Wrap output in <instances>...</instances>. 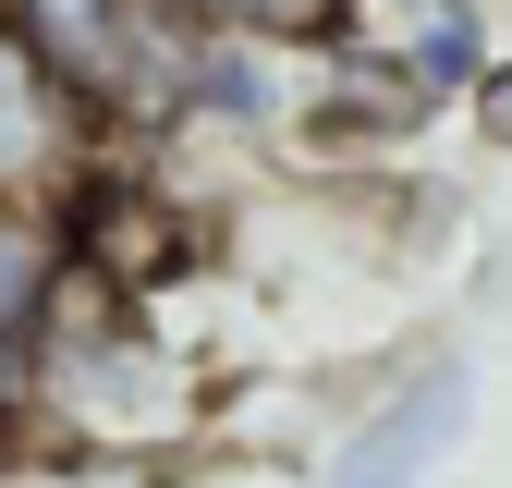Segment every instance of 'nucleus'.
<instances>
[{
    "label": "nucleus",
    "instance_id": "obj_1",
    "mask_svg": "<svg viewBox=\"0 0 512 488\" xmlns=\"http://www.w3.org/2000/svg\"><path fill=\"white\" fill-rule=\"evenodd\" d=\"M37 330H49V354L25 342V391L74 415L86 452H171L183 427H196V379H183L122 305H74V269H61Z\"/></svg>",
    "mask_w": 512,
    "mask_h": 488
},
{
    "label": "nucleus",
    "instance_id": "obj_3",
    "mask_svg": "<svg viewBox=\"0 0 512 488\" xmlns=\"http://www.w3.org/2000/svg\"><path fill=\"white\" fill-rule=\"evenodd\" d=\"M464 403H476V379H464V366H415V379H403V391H378V415L342 440L330 488H415L439 452L464 440Z\"/></svg>",
    "mask_w": 512,
    "mask_h": 488
},
{
    "label": "nucleus",
    "instance_id": "obj_4",
    "mask_svg": "<svg viewBox=\"0 0 512 488\" xmlns=\"http://www.w3.org/2000/svg\"><path fill=\"white\" fill-rule=\"evenodd\" d=\"M49 293H61V232L25 220V208H0V379L25 366L37 318H49Z\"/></svg>",
    "mask_w": 512,
    "mask_h": 488
},
{
    "label": "nucleus",
    "instance_id": "obj_5",
    "mask_svg": "<svg viewBox=\"0 0 512 488\" xmlns=\"http://www.w3.org/2000/svg\"><path fill=\"white\" fill-rule=\"evenodd\" d=\"M183 25H208V37H269V49H330L354 25V0H171Z\"/></svg>",
    "mask_w": 512,
    "mask_h": 488
},
{
    "label": "nucleus",
    "instance_id": "obj_6",
    "mask_svg": "<svg viewBox=\"0 0 512 488\" xmlns=\"http://www.w3.org/2000/svg\"><path fill=\"white\" fill-rule=\"evenodd\" d=\"M354 13H378V25H415V13H439V0H354Z\"/></svg>",
    "mask_w": 512,
    "mask_h": 488
},
{
    "label": "nucleus",
    "instance_id": "obj_2",
    "mask_svg": "<svg viewBox=\"0 0 512 488\" xmlns=\"http://www.w3.org/2000/svg\"><path fill=\"white\" fill-rule=\"evenodd\" d=\"M98 135H110V110L0 13V208L61 232L86 208V183H98Z\"/></svg>",
    "mask_w": 512,
    "mask_h": 488
}]
</instances>
